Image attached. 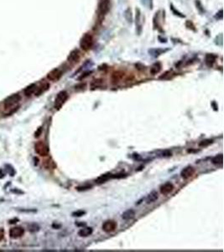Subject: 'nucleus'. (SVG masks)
Listing matches in <instances>:
<instances>
[{
	"mask_svg": "<svg viewBox=\"0 0 224 252\" xmlns=\"http://www.w3.org/2000/svg\"><path fill=\"white\" fill-rule=\"evenodd\" d=\"M93 45V38L90 34H85L80 41V46L82 50L84 51H88L90 50Z\"/></svg>",
	"mask_w": 224,
	"mask_h": 252,
	"instance_id": "1",
	"label": "nucleus"
},
{
	"mask_svg": "<svg viewBox=\"0 0 224 252\" xmlns=\"http://www.w3.org/2000/svg\"><path fill=\"white\" fill-rule=\"evenodd\" d=\"M67 98H68V93L65 91L60 92L56 96V100H55V108L56 109H60L65 102L67 100Z\"/></svg>",
	"mask_w": 224,
	"mask_h": 252,
	"instance_id": "2",
	"label": "nucleus"
},
{
	"mask_svg": "<svg viewBox=\"0 0 224 252\" xmlns=\"http://www.w3.org/2000/svg\"><path fill=\"white\" fill-rule=\"evenodd\" d=\"M35 152L40 156H46L49 154L48 146L42 141H38L34 145Z\"/></svg>",
	"mask_w": 224,
	"mask_h": 252,
	"instance_id": "3",
	"label": "nucleus"
},
{
	"mask_svg": "<svg viewBox=\"0 0 224 252\" xmlns=\"http://www.w3.org/2000/svg\"><path fill=\"white\" fill-rule=\"evenodd\" d=\"M21 97L19 94H14L10 97H8V98L4 101V108L5 109H9L13 106H14L16 103L20 101Z\"/></svg>",
	"mask_w": 224,
	"mask_h": 252,
	"instance_id": "4",
	"label": "nucleus"
},
{
	"mask_svg": "<svg viewBox=\"0 0 224 252\" xmlns=\"http://www.w3.org/2000/svg\"><path fill=\"white\" fill-rule=\"evenodd\" d=\"M102 228L104 232L111 233L117 228V223L114 220H107L103 223Z\"/></svg>",
	"mask_w": 224,
	"mask_h": 252,
	"instance_id": "5",
	"label": "nucleus"
},
{
	"mask_svg": "<svg viewBox=\"0 0 224 252\" xmlns=\"http://www.w3.org/2000/svg\"><path fill=\"white\" fill-rule=\"evenodd\" d=\"M110 8L109 0H102L99 3V13L102 15H105L108 13Z\"/></svg>",
	"mask_w": 224,
	"mask_h": 252,
	"instance_id": "6",
	"label": "nucleus"
},
{
	"mask_svg": "<svg viewBox=\"0 0 224 252\" xmlns=\"http://www.w3.org/2000/svg\"><path fill=\"white\" fill-rule=\"evenodd\" d=\"M24 234V229L21 227H14L9 230V235L13 239H17L23 236Z\"/></svg>",
	"mask_w": 224,
	"mask_h": 252,
	"instance_id": "7",
	"label": "nucleus"
},
{
	"mask_svg": "<svg viewBox=\"0 0 224 252\" xmlns=\"http://www.w3.org/2000/svg\"><path fill=\"white\" fill-rule=\"evenodd\" d=\"M61 75H62V71L58 68H56L49 72L47 75V78L50 81H57L61 78Z\"/></svg>",
	"mask_w": 224,
	"mask_h": 252,
	"instance_id": "8",
	"label": "nucleus"
},
{
	"mask_svg": "<svg viewBox=\"0 0 224 252\" xmlns=\"http://www.w3.org/2000/svg\"><path fill=\"white\" fill-rule=\"evenodd\" d=\"M194 173H195V169L192 166H187V167H185L181 171V177L183 179H188L191 177H192L194 175Z\"/></svg>",
	"mask_w": 224,
	"mask_h": 252,
	"instance_id": "9",
	"label": "nucleus"
},
{
	"mask_svg": "<svg viewBox=\"0 0 224 252\" xmlns=\"http://www.w3.org/2000/svg\"><path fill=\"white\" fill-rule=\"evenodd\" d=\"M173 190H174V186L170 182H166L160 187V192L163 195H167L169 193H170Z\"/></svg>",
	"mask_w": 224,
	"mask_h": 252,
	"instance_id": "10",
	"label": "nucleus"
},
{
	"mask_svg": "<svg viewBox=\"0 0 224 252\" xmlns=\"http://www.w3.org/2000/svg\"><path fill=\"white\" fill-rule=\"evenodd\" d=\"M79 59H80V52L77 49L73 50L67 57V60L71 62H77L79 61Z\"/></svg>",
	"mask_w": 224,
	"mask_h": 252,
	"instance_id": "11",
	"label": "nucleus"
},
{
	"mask_svg": "<svg viewBox=\"0 0 224 252\" xmlns=\"http://www.w3.org/2000/svg\"><path fill=\"white\" fill-rule=\"evenodd\" d=\"M168 51L169 49H160V48H158V49H150V50H149V53H150V55H151L154 57H157V56H159L161 54H164L165 52H166Z\"/></svg>",
	"mask_w": 224,
	"mask_h": 252,
	"instance_id": "12",
	"label": "nucleus"
},
{
	"mask_svg": "<svg viewBox=\"0 0 224 252\" xmlns=\"http://www.w3.org/2000/svg\"><path fill=\"white\" fill-rule=\"evenodd\" d=\"M158 197H159L158 192H157L156 191H152V192L148 195L147 198H146V203H147L148 204H153V203H154V202L158 199Z\"/></svg>",
	"mask_w": 224,
	"mask_h": 252,
	"instance_id": "13",
	"label": "nucleus"
},
{
	"mask_svg": "<svg viewBox=\"0 0 224 252\" xmlns=\"http://www.w3.org/2000/svg\"><path fill=\"white\" fill-rule=\"evenodd\" d=\"M134 216H135V212L133 209H128V210L123 213L122 219L124 220H129V219H132L133 218H134Z\"/></svg>",
	"mask_w": 224,
	"mask_h": 252,
	"instance_id": "14",
	"label": "nucleus"
},
{
	"mask_svg": "<svg viewBox=\"0 0 224 252\" xmlns=\"http://www.w3.org/2000/svg\"><path fill=\"white\" fill-rule=\"evenodd\" d=\"M92 234V228L89 227H85V228H81L78 232V235L81 237H88Z\"/></svg>",
	"mask_w": 224,
	"mask_h": 252,
	"instance_id": "15",
	"label": "nucleus"
},
{
	"mask_svg": "<svg viewBox=\"0 0 224 252\" xmlns=\"http://www.w3.org/2000/svg\"><path fill=\"white\" fill-rule=\"evenodd\" d=\"M110 178H112V174L111 173H108V174H104L103 176L99 177L96 180V183L98 184H102V183H104L107 181H108Z\"/></svg>",
	"mask_w": 224,
	"mask_h": 252,
	"instance_id": "16",
	"label": "nucleus"
},
{
	"mask_svg": "<svg viewBox=\"0 0 224 252\" xmlns=\"http://www.w3.org/2000/svg\"><path fill=\"white\" fill-rule=\"evenodd\" d=\"M36 89H37L36 85H35V84H31V85H30L29 87H27L25 89H24V95L29 97V96H30L31 94H33V93L36 91Z\"/></svg>",
	"mask_w": 224,
	"mask_h": 252,
	"instance_id": "17",
	"label": "nucleus"
},
{
	"mask_svg": "<svg viewBox=\"0 0 224 252\" xmlns=\"http://www.w3.org/2000/svg\"><path fill=\"white\" fill-rule=\"evenodd\" d=\"M161 64L160 62H155L154 64H153V66L150 68V73L152 75H155L157 73H159L161 70Z\"/></svg>",
	"mask_w": 224,
	"mask_h": 252,
	"instance_id": "18",
	"label": "nucleus"
},
{
	"mask_svg": "<svg viewBox=\"0 0 224 252\" xmlns=\"http://www.w3.org/2000/svg\"><path fill=\"white\" fill-rule=\"evenodd\" d=\"M123 72H122V71H115V72H113L112 73V80L113 82H119L121 79H122V78L123 77Z\"/></svg>",
	"mask_w": 224,
	"mask_h": 252,
	"instance_id": "19",
	"label": "nucleus"
},
{
	"mask_svg": "<svg viewBox=\"0 0 224 252\" xmlns=\"http://www.w3.org/2000/svg\"><path fill=\"white\" fill-rule=\"evenodd\" d=\"M216 55H213V54H208V55H206V63L207 65L211 66H212V64L215 62V60H216Z\"/></svg>",
	"mask_w": 224,
	"mask_h": 252,
	"instance_id": "20",
	"label": "nucleus"
},
{
	"mask_svg": "<svg viewBox=\"0 0 224 252\" xmlns=\"http://www.w3.org/2000/svg\"><path fill=\"white\" fill-rule=\"evenodd\" d=\"M49 87H50V84L49 83H45V84H43L41 87H40L39 88H37L36 90V93H35V95L36 96H40V95H41L44 92H45L46 90H48Z\"/></svg>",
	"mask_w": 224,
	"mask_h": 252,
	"instance_id": "21",
	"label": "nucleus"
},
{
	"mask_svg": "<svg viewBox=\"0 0 224 252\" xmlns=\"http://www.w3.org/2000/svg\"><path fill=\"white\" fill-rule=\"evenodd\" d=\"M124 17L126 19V20L128 21V23H132L133 21V16H132V12L131 9L128 8L124 11Z\"/></svg>",
	"mask_w": 224,
	"mask_h": 252,
	"instance_id": "22",
	"label": "nucleus"
},
{
	"mask_svg": "<svg viewBox=\"0 0 224 252\" xmlns=\"http://www.w3.org/2000/svg\"><path fill=\"white\" fill-rule=\"evenodd\" d=\"M212 163L215 164V165H219V164H222L223 163V155L222 154H219L216 156L215 157L212 158Z\"/></svg>",
	"mask_w": 224,
	"mask_h": 252,
	"instance_id": "23",
	"label": "nucleus"
},
{
	"mask_svg": "<svg viewBox=\"0 0 224 252\" xmlns=\"http://www.w3.org/2000/svg\"><path fill=\"white\" fill-rule=\"evenodd\" d=\"M141 13H140V10L139 9V8H137L136 9V26L137 28H139V31H140V30H141V21H140V16H141V15H140Z\"/></svg>",
	"mask_w": 224,
	"mask_h": 252,
	"instance_id": "24",
	"label": "nucleus"
},
{
	"mask_svg": "<svg viewBox=\"0 0 224 252\" xmlns=\"http://www.w3.org/2000/svg\"><path fill=\"white\" fill-rule=\"evenodd\" d=\"M212 142H213L212 140H204L199 143V146L200 147H207L208 145H210L211 144H212Z\"/></svg>",
	"mask_w": 224,
	"mask_h": 252,
	"instance_id": "25",
	"label": "nucleus"
},
{
	"mask_svg": "<svg viewBox=\"0 0 224 252\" xmlns=\"http://www.w3.org/2000/svg\"><path fill=\"white\" fill-rule=\"evenodd\" d=\"M91 188H92V186H91V185H86V186L77 187V190L79 191V192H82V191H87V190H89V189Z\"/></svg>",
	"mask_w": 224,
	"mask_h": 252,
	"instance_id": "26",
	"label": "nucleus"
},
{
	"mask_svg": "<svg viewBox=\"0 0 224 252\" xmlns=\"http://www.w3.org/2000/svg\"><path fill=\"white\" fill-rule=\"evenodd\" d=\"M84 214H86L85 211H83V210H77V211L72 213V216H74V217H81V216H82V215H84Z\"/></svg>",
	"mask_w": 224,
	"mask_h": 252,
	"instance_id": "27",
	"label": "nucleus"
},
{
	"mask_svg": "<svg viewBox=\"0 0 224 252\" xmlns=\"http://www.w3.org/2000/svg\"><path fill=\"white\" fill-rule=\"evenodd\" d=\"M103 83V80L101 79H97V80H93L92 82V87H97L99 85H101Z\"/></svg>",
	"mask_w": 224,
	"mask_h": 252,
	"instance_id": "28",
	"label": "nucleus"
},
{
	"mask_svg": "<svg viewBox=\"0 0 224 252\" xmlns=\"http://www.w3.org/2000/svg\"><path fill=\"white\" fill-rule=\"evenodd\" d=\"M29 229H30L31 232H35V231H38V230L40 229V227H39L37 224H31V225L30 226Z\"/></svg>",
	"mask_w": 224,
	"mask_h": 252,
	"instance_id": "29",
	"label": "nucleus"
},
{
	"mask_svg": "<svg viewBox=\"0 0 224 252\" xmlns=\"http://www.w3.org/2000/svg\"><path fill=\"white\" fill-rule=\"evenodd\" d=\"M162 156L163 157H169V156H171V152L170 150H165L162 152Z\"/></svg>",
	"mask_w": 224,
	"mask_h": 252,
	"instance_id": "30",
	"label": "nucleus"
},
{
	"mask_svg": "<svg viewBox=\"0 0 224 252\" xmlns=\"http://www.w3.org/2000/svg\"><path fill=\"white\" fill-rule=\"evenodd\" d=\"M171 9H172V11H173V12L175 13V15H176L180 16V17H182V18H183V17H185V16L183 15H181V13H180L179 11H176V9H175V8H174V7H173L172 5H171Z\"/></svg>",
	"mask_w": 224,
	"mask_h": 252,
	"instance_id": "31",
	"label": "nucleus"
},
{
	"mask_svg": "<svg viewBox=\"0 0 224 252\" xmlns=\"http://www.w3.org/2000/svg\"><path fill=\"white\" fill-rule=\"evenodd\" d=\"M170 73H171V71H166V72H165V74H164V75L160 76V79H166L167 78V76H169Z\"/></svg>",
	"mask_w": 224,
	"mask_h": 252,
	"instance_id": "32",
	"label": "nucleus"
},
{
	"mask_svg": "<svg viewBox=\"0 0 224 252\" xmlns=\"http://www.w3.org/2000/svg\"><path fill=\"white\" fill-rule=\"evenodd\" d=\"M3 237H4V230L3 228H0V241L3 239Z\"/></svg>",
	"mask_w": 224,
	"mask_h": 252,
	"instance_id": "33",
	"label": "nucleus"
},
{
	"mask_svg": "<svg viewBox=\"0 0 224 252\" xmlns=\"http://www.w3.org/2000/svg\"><path fill=\"white\" fill-rule=\"evenodd\" d=\"M85 87H86V84H85V83H81L79 85H77V86L75 87V88H76V89H82V88H84Z\"/></svg>",
	"mask_w": 224,
	"mask_h": 252,
	"instance_id": "34",
	"label": "nucleus"
},
{
	"mask_svg": "<svg viewBox=\"0 0 224 252\" xmlns=\"http://www.w3.org/2000/svg\"><path fill=\"white\" fill-rule=\"evenodd\" d=\"M41 132H42V128L40 127V128L38 129V130L35 132V135H34V136H35V137H39V136L40 135V134H41Z\"/></svg>",
	"mask_w": 224,
	"mask_h": 252,
	"instance_id": "35",
	"label": "nucleus"
}]
</instances>
